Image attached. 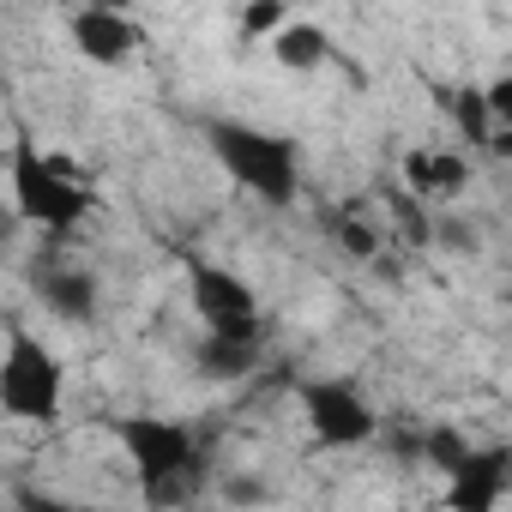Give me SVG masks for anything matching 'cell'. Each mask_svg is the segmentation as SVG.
I'll return each mask as SVG.
<instances>
[{"mask_svg":"<svg viewBox=\"0 0 512 512\" xmlns=\"http://www.w3.org/2000/svg\"><path fill=\"white\" fill-rule=\"evenodd\" d=\"M13 211L37 223L43 235H67L91 217V193L61 157H43L31 139H19L13 145Z\"/></svg>","mask_w":512,"mask_h":512,"instance_id":"obj_3","label":"cell"},{"mask_svg":"<svg viewBox=\"0 0 512 512\" xmlns=\"http://www.w3.org/2000/svg\"><path fill=\"white\" fill-rule=\"evenodd\" d=\"M470 187V163L458 151H434V145H416L404 151V193L422 199V205H446Z\"/></svg>","mask_w":512,"mask_h":512,"instance_id":"obj_8","label":"cell"},{"mask_svg":"<svg viewBox=\"0 0 512 512\" xmlns=\"http://www.w3.org/2000/svg\"><path fill=\"white\" fill-rule=\"evenodd\" d=\"M115 434H121L127 458L139 470L145 506L175 512V506H187L205 488V446L193 440V428H181L169 416H121Z\"/></svg>","mask_w":512,"mask_h":512,"instance_id":"obj_2","label":"cell"},{"mask_svg":"<svg viewBox=\"0 0 512 512\" xmlns=\"http://www.w3.org/2000/svg\"><path fill=\"white\" fill-rule=\"evenodd\" d=\"M73 49L85 55V61H97V67H121L133 49H139V31H133V19H121V13H109V7H85V13H73Z\"/></svg>","mask_w":512,"mask_h":512,"instance_id":"obj_9","label":"cell"},{"mask_svg":"<svg viewBox=\"0 0 512 512\" xmlns=\"http://www.w3.org/2000/svg\"><path fill=\"white\" fill-rule=\"evenodd\" d=\"M19 512H97V506L61 500V494H43V488H19Z\"/></svg>","mask_w":512,"mask_h":512,"instance_id":"obj_17","label":"cell"},{"mask_svg":"<svg viewBox=\"0 0 512 512\" xmlns=\"http://www.w3.org/2000/svg\"><path fill=\"white\" fill-rule=\"evenodd\" d=\"M61 392H67L61 356H55L43 338L13 332L7 362H0V410H7L13 422H43V428H55V422H61Z\"/></svg>","mask_w":512,"mask_h":512,"instance_id":"obj_4","label":"cell"},{"mask_svg":"<svg viewBox=\"0 0 512 512\" xmlns=\"http://www.w3.org/2000/svg\"><path fill=\"white\" fill-rule=\"evenodd\" d=\"M332 235H338V247L350 253V260H380V229L362 223L356 211H338L332 217Z\"/></svg>","mask_w":512,"mask_h":512,"instance_id":"obj_15","label":"cell"},{"mask_svg":"<svg viewBox=\"0 0 512 512\" xmlns=\"http://www.w3.org/2000/svg\"><path fill=\"white\" fill-rule=\"evenodd\" d=\"M272 55H278V67H290V73H314V67L332 55V43H326V31H320V25L290 19V31L272 43Z\"/></svg>","mask_w":512,"mask_h":512,"instance_id":"obj_12","label":"cell"},{"mask_svg":"<svg viewBox=\"0 0 512 512\" xmlns=\"http://www.w3.org/2000/svg\"><path fill=\"white\" fill-rule=\"evenodd\" d=\"M416 452H422V458H428V464H434L440 476H452V470H458V464H464V458H470L476 446H470V440H464L458 428H428V434L416 440Z\"/></svg>","mask_w":512,"mask_h":512,"instance_id":"obj_14","label":"cell"},{"mask_svg":"<svg viewBox=\"0 0 512 512\" xmlns=\"http://www.w3.org/2000/svg\"><path fill=\"white\" fill-rule=\"evenodd\" d=\"M482 97H488L494 133H500V127H512V73H506V79H494V85H482Z\"/></svg>","mask_w":512,"mask_h":512,"instance_id":"obj_18","label":"cell"},{"mask_svg":"<svg viewBox=\"0 0 512 512\" xmlns=\"http://www.w3.org/2000/svg\"><path fill=\"white\" fill-rule=\"evenodd\" d=\"M302 416H308L314 440L320 446H338V452L344 446H368L374 428H380L374 404L350 380H302Z\"/></svg>","mask_w":512,"mask_h":512,"instance_id":"obj_5","label":"cell"},{"mask_svg":"<svg viewBox=\"0 0 512 512\" xmlns=\"http://www.w3.org/2000/svg\"><path fill=\"white\" fill-rule=\"evenodd\" d=\"M37 296H43V308H49L55 320H67V326L97 320V284H91L85 272L55 266V272H43V278H37Z\"/></svg>","mask_w":512,"mask_h":512,"instance_id":"obj_11","label":"cell"},{"mask_svg":"<svg viewBox=\"0 0 512 512\" xmlns=\"http://www.w3.org/2000/svg\"><path fill=\"white\" fill-rule=\"evenodd\" d=\"M266 362V338H229V332H205L199 350H193V368L217 386H235L247 374H260Z\"/></svg>","mask_w":512,"mask_h":512,"instance_id":"obj_10","label":"cell"},{"mask_svg":"<svg viewBox=\"0 0 512 512\" xmlns=\"http://www.w3.org/2000/svg\"><path fill=\"white\" fill-rule=\"evenodd\" d=\"M446 109H452V121H458V133L470 139V145H494V115H488V97L476 91V85H464V91H452L446 97Z\"/></svg>","mask_w":512,"mask_h":512,"instance_id":"obj_13","label":"cell"},{"mask_svg":"<svg viewBox=\"0 0 512 512\" xmlns=\"http://www.w3.org/2000/svg\"><path fill=\"white\" fill-rule=\"evenodd\" d=\"M187 290H193V314L205 320V332L266 338V326H260V302H253V290H247V278H241V272L193 266V272H187Z\"/></svg>","mask_w":512,"mask_h":512,"instance_id":"obj_6","label":"cell"},{"mask_svg":"<svg viewBox=\"0 0 512 512\" xmlns=\"http://www.w3.org/2000/svg\"><path fill=\"white\" fill-rule=\"evenodd\" d=\"M512 494V446H476L446 476V512H500Z\"/></svg>","mask_w":512,"mask_h":512,"instance_id":"obj_7","label":"cell"},{"mask_svg":"<svg viewBox=\"0 0 512 512\" xmlns=\"http://www.w3.org/2000/svg\"><path fill=\"white\" fill-rule=\"evenodd\" d=\"M211 157L223 163V175L235 187H247L260 205H290L302 193V151L290 133H272V127H253V121H199Z\"/></svg>","mask_w":512,"mask_h":512,"instance_id":"obj_1","label":"cell"},{"mask_svg":"<svg viewBox=\"0 0 512 512\" xmlns=\"http://www.w3.org/2000/svg\"><path fill=\"white\" fill-rule=\"evenodd\" d=\"M284 31H290V13L284 7H247L241 13V37H272L278 43Z\"/></svg>","mask_w":512,"mask_h":512,"instance_id":"obj_16","label":"cell"},{"mask_svg":"<svg viewBox=\"0 0 512 512\" xmlns=\"http://www.w3.org/2000/svg\"><path fill=\"white\" fill-rule=\"evenodd\" d=\"M488 151H494V157H500V163H512V127H500V133H494V145H488Z\"/></svg>","mask_w":512,"mask_h":512,"instance_id":"obj_19","label":"cell"}]
</instances>
